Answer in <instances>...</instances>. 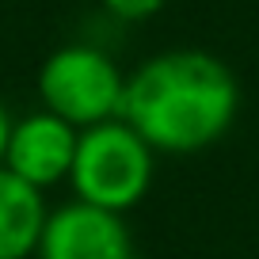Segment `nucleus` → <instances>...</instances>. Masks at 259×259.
<instances>
[{
  "label": "nucleus",
  "instance_id": "nucleus-6",
  "mask_svg": "<svg viewBox=\"0 0 259 259\" xmlns=\"http://www.w3.org/2000/svg\"><path fill=\"white\" fill-rule=\"evenodd\" d=\"M46 218V191L23 183L0 164V259H31L38 251Z\"/></svg>",
  "mask_w": 259,
  "mask_h": 259
},
{
  "label": "nucleus",
  "instance_id": "nucleus-3",
  "mask_svg": "<svg viewBox=\"0 0 259 259\" xmlns=\"http://www.w3.org/2000/svg\"><path fill=\"white\" fill-rule=\"evenodd\" d=\"M122 96H126V73L107 50L88 42L57 46L38 69L42 111L65 118L76 130L122 118Z\"/></svg>",
  "mask_w": 259,
  "mask_h": 259
},
{
  "label": "nucleus",
  "instance_id": "nucleus-1",
  "mask_svg": "<svg viewBox=\"0 0 259 259\" xmlns=\"http://www.w3.org/2000/svg\"><path fill=\"white\" fill-rule=\"evenodd\" d=\"M240 84L210 50H164L126 76L122 118L168 156L202 153L233 130Z\"/></svg>",
  "mask_w": 259,
  "mask_h": 259
},
{
  "label": "nucleus",
  "instance_id": "nucleus-4",
  "mask_svg": "<svg viewBox=\"0 0 259 259\" xmlns=\"http://www.w3.org/2000/svg\"><path fill=\"white\" fill-rule=\"evenodd\" d=\"M38 259H138L130 225L122 213L92 202H73L50 210L38 240Z\"/></svg>",
  "mask_w": 259,
  "mask_h": 259
},
{
  "label": "nucleus",
  "instance_id": "nucleus-2",
  "mask_svg": "<svg viewBox=\"0 0 259 259\" xmlns=\"http://www.w3.org/2000/svg\"><path fill=\"white\" fill-rule=\"evenodd\" d=\"M156 176V149L126 118H107L80 130L69 187L80 202L126 213L141 202Z\"/></svg>",
  "mask_w": 259,
  "mask_h": 259
},
{
  "label": "nucleus",
  "instance_id": "nucleus-5",
  "mask_svg": "<svg viewBox=\"0 0 259 259\" xmlns=\"http://www.w3.org/2000/svg\"><path fill=\"white\" fill-rule=\"evenodd\" d=\"M76 138H80V130L50 111L23 114V118L12 122L8 149H4V168L12 176H19L23 183L50 191V187L65 183L69 171H73Z\"/></svg>",
  "mask_w": 259,
  "mask_h": 259
},
{
  "label": "nucleus",
  "instance_id": "nucleus-7",
  "mask_svg": "<svg viewBox=\"0 0 259 259\" xmlns=\"http://www.w3.org/2000/svg\"><path fill=\"white\" fill-rule=\"evenodd\" d=\"M168 0H103V8L111 16L126 19V23H141V19H153L156 12H164Z\"/></svg>",
  "mask_w": 259,
  "mask_h": 259
},
{
  "label": "nucleus",
  "instance_id": "nucleus-8",
  "mask_svg": "<svg viewBox=\"0 0 259 259\" xmlns=\"http://www.w3.org/2000/svg\"><path fill=\"white\" fill-rule=\"evenodd\" d=\"M12 114H8V107H4V99H0V164H4V149H8V134H12Z\"/></svg>",
  "mask_w": 259,
  "mask_h": 259
}]
</instances>
